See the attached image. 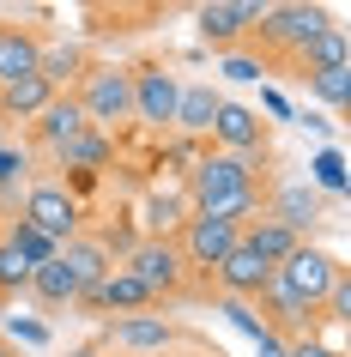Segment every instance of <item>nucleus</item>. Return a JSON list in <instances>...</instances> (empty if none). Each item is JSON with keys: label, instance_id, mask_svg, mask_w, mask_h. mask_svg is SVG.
Here are the masks:
<instances>
[{"label": "nucleus", "instance_id": "1", "mask_svg": "<svg viewBox=\"0 0 351 357\" xmlns=\"http://www.w3.org/2000/svg\"><path fill=\"white\" fill-rule=\"evenodd\" d=\"M339 273H345V266L333 261V255H321V248H309V243H303L297 255H285V261L273 266V284H278V291H291V297L303 303V309H321Z\"/></svg>", "mask_w": 351, "mask_h": 357}, {"label": "nucleus", "instance_id": "2", "mask_svg": "<svg viewBox=\"0 0 351 357\" xmlns=\"http://www.w3.org/2000/svg\"><path fill=\"white\" fill-rule=\"evenodd\" d=\"M73 103L85 109V121H91L97 133L110 128V121H128L133 115V73H121V67H91V73H85V91H79Z\"/></svg>", "mask_w": 351, "mask_h": 357}, {"label": "nucleus", "instance_id": "3", "mask_svg": "<svg viewBox=\"0 0 351 357\" xmlns=\"http://www.w3.org/2000/svg\"><path fill=\"white\" fill-rule=\"evenodd\" d=\"M260 43L273 49H309L321 31H327V13L321 6H260Z\"/></svg>", "mask_w": 351, "mask_h": 357}, {"label": "nucleus", "instance_id": "4", "mask_svg": "<svg viewBox=\"0 0 351 357\" xmlns=\"http://www.w3.org/2000/svg\"><path fill=\"white\" fill-rule=\"evenodd\" d=\"M121 266L146 284V297H176V291H182V273H188V266H182V248H176V243H140Z\"/></svg>", "mask_w": 351, "mask_h": 357}, {"label": "nucleus", "instance_id": "5", "mask_svg": "<svg viewBox=\"0 0 351 357\" xmlns=\"http://www.w3.org/2000/svg\"><path fill=\"white\" fill-rule=\"evenodd\" d=\"M230 188H255L248 158H230V151H206V158H194V169H188V200H194V206H206L212 194H230Z\"/></svg>", "mask_w": 351, "mask_h": 357}, {"label": "nucleus", "instance_id": "6", "mask_svg": "<svg viewBox=\"0 0 351 357\" xmlns=\"http://www.w3.org/2000/svg\"><path fill=\"white\" fill-rule=\"evenodd\" d=\"M24 225H37L49 243L67 248L79 236V200L67 188H49V182H43V188H31V200H24Z\"/></svg>", "mask_w": 351, "mask_h": 357}, {"label": "nucleus", "instance_id": "7", "mask_svg": "<svg viewBox=\"0 0 351 357\" xmlns=\"http://www.w3.org/2000/svg\"><path fill=\"white\" fill-rule=\"evenodd\" d=\"M212 139H218V151H230V158H255L260 146H267V121H260L248 103H218V115H212Z\"/></svg>", "mask_w": 351, "mask_h": 357}, {"label": "nucleus", "instance_id": "8", "mask_svg": "<svg viewBox=\"0 0 351 357\" xmlns=\"http://www.w3.org/2000/svg\"><path fill=\"white\" fill-rule=\"evenodd\" d=\"M237 243H242V230H237V225H218V218H200V212H194L176 248H182V266H206V273H212V266H218Z\"/></svg>", "mask_w": 351, "mask_h": 357}, {"label": "nucleus", "instance_id": "9", "mask_svg": "<svg viewBox=\"0 0 351 357\" xmlns=\"http://www.w3.org/2000/svg\"><path fill=\"white\" fill-rule=\"evenodd\" d=\"M194 24H200V37L212 43V49H230L242 31L260 24V0H212V6L194 13Z\"/></svg>", "mask_w": 351, "mask_h": 357}, {"label": "nucleus", "instance_id": "10", "mask_svg": "<svg viewBox=\"0 0 351 357\" xmlns=\"http://www.w3.org/2000/svg\"><path fill=\"white\" fill-rule=\"evenodd\" d=\"M212 273H218V284H224V297H237V303L260 297V291H267V284H273V266L260 261V255H255V248H248V243H237V248H230V255H224L218 266H212Z\"/></svg>", "mask_w": 351, "mask_h": 357}, {"label": "nucleus", "instance_id": "11", "mask_svg": "<svg viewBox=\"0 0 351 357\" xmlns=\"http://www.w3.org/2000/svg\"><path fill=\"white\" fill-rule=\"evenodd\" d=\"M176 73H164V67H140L133 73V115L140 121H151V128H164V121H176Z\"/></svg>", "mask_w": 351, "mask_h": 357}, {"label": "nucleus", "instance_id": "12", "mask_svg": "<svg viewBox=\"0 0 351 357\" xmlns=\"http://www.w3.org/2000/svg\"><path fill=\"white\" fill-rule=\"evenodd\" d=\"M79 303H85V309H121V315H140V303H151V297H146V284L133 279L128 266H110Z\"/></svg>", "mask_w": 351, "mask_h": 357}, {"label": "nucleus", "instance_id": "13", "mask_svg": "<svg viewBox=\"0 0 351 357\" xmlns=\"http://www.w3.org/2000/svg\"><path fill=\"white\" fill-rule=\"evenodd\" d=\"M267 218H278L285 230H297V236H303V230L321 218V194H315L309 182H285V188L273 194V212H267Z\"/></svg>", "mask_w": 351, "mask_h": 357}, {"label": "nucleus", "instance_id": "14", "mask_svg": "<svg viewBox=\"0 0 351 357\" xmlns=\"http://www.w3.org/2000/svg\"><path fill=\"white\" fill-rule=\"evenodd\" d=\"M55 97L61 91L49 85V79L31 73V79H19V85H0V115H6V121H24V115H43Z\"/></svg>", "mask_w": 351, "mask_h": 357}, {"label": "nucleus", "instance_id": "15", "mask_svg": "<svg viewBox=\"0 0 351 357\" xmlns=\"http://www.w3.org/2000/svg\"><path fill=\"white\" fill-rule=\"evenodd\" d=\"M110 345H121V351H164L170 345V321L164 315H121L110 327Z\"/></svg>", "mask_w": 351, "mask_h": 357}, {"label": "nucleus", "instance_id": "16", "mask_svg": "<svg viewBox=\"0 0 351 357\" xmlns=\"http://www.w3.org/2000/svg\"><path fill=\"white\" fill-rule=\"evenodd\" d=\"M61 266H67V273H73L79 279V297H85V291H91L97 279H103V273H110V255H103V243H97V236H73V243L61 248Z\"/></svg>", "mask_w": 351, "mask_h": 357}, {"label": "nucleus", "instance_id": "17", "mask_svg": "<svg viewBox=\"0 0 351 357\" xmlns=\"http://www.w3.org/2000/svg\"><path fill=\"white\" fill-rule=\"evenodd\" d=\"M24 291H37L43 309H67V303H79V279L61 266V255H55V261H43V266H31V284H24Z\"/></svg>", "mask_w": 351, "mask_h": 357}, {"label": "nucleus", "instance_id": "18", "mask_svg": "<svg viewBox=\"0 0 351 357\" xmlns=\"http://www.w3.org/2000/svg\"><path fill=\"white\" fill-rule=\"evenodd\" d=\"M43 61V43L24 37V31H0V85H19V79L37 73Z\"/></svg>", "mask_w": 351, "mask_h": 357}, {"label": "nucleus", "instance_id": "19", "mask_svg": "<svg viewBox=\"0 0 351 357\" xmlns=\"http://www.w3.org/2000/svg\"><path fill=\"white\" fill-rule=\"evenodd\" d=\"M85 128H91V121H85V109H79L73 97H55V103L37 115V139H43V146H55V151L67 146L73 133H85Z\"/></svg>", "mask_w": 351, "mask_h": 357}, {"label": "nucleus", "instance_id": "20", "mask_svg": "<svg viewBox=\"0 0 351 357\" xmlns=\"http://www.w3.org/2000/svg\"><path fill=\"white\" fill-rule=\"evenodd\" d=\"M218 103L224 97L212 91V85H182V91H176V128L182 133H206L212 115H218Z\"/></svg>", "mask_w": 351, "mask_h": 357}, {"label": "nucleus", "instance_id": "21", "mask_svg": "<svg viewBox=\"0 0 351 357\" xmlns=\"http://www.w3.org/2000/svg\"><path fill=\"white\" fill-rule=\"evenodd\" d=\"M242 243L255 248V255H260L267 266H278L285 255H297V248H303V236H297V230H285L278 218H260L255 230H242Z\"/></svg>", "mask_w": 351, "mask_h": 357}, {"label": "nucleus", "instance_id": "22", "mask_svg": "<svg viewBox=\"0 0 351 357\" xmlns=\"http://www.w3.org/2000/svg\"><path fill=\"white\" fill-rule=\"evenodd\" d=\"M260 297H267V315H260V321H267L273 333H303V327L315 321V309H303V303H297L291 291H278V284H267Z\"/></svg>", "mask_w": 351, "mask_h": 357}, {"label": "nucleus", "instance_id": "23", "mask_svg": "<svg viewBox=\"0 0 351 357\" xmlns=\"http://www.w3.org/2000/svg\"><path fill=\"white\" fill-rule=\"evenodd\" d=\"M140 212H146V230H151L146 243H170V230H176V225H188V218H182V212H188V200H182V194H164V188H158V194H146V206H140Z\"/></svg>", "mask_w": 351, "mask_h": 357}, {"label": "nucleus", "instance_id": "24", "mask_svg": "<svg viewBox=\"0 0 351 357\" xmlns=\"http://www.w3.org/2000/svg\"><path fill=\"white\" fill-rule=\"evenodd\" d=\"M200 212V218H218V225H248V218H255L260 212V194L255 188H230V194H212V200H206V206H194Z\"/></svg>", "mask_w": 351, "mask_h": 357}, {"label": "nucleus", "instance_id": "25", "mask_svg": "<svg viewBox=\"0 0 351 357\" xmlns=\"http://www.w3.org/2000/svg\"><path fill=\"white\" fill-rule=\"evenodd\" d=\"M55 158H61L67 169H103V164H110V139H103L97 128H85V133H73Z\"/></svg>", "mask_w": 351, "mask_h": 357}, {"label": "nucleus", "instance_id": "26", "mask_svg": "<svg viewBox=\"0 0 351 357\" xmlns=\"http://www.w3.org/2000/svg\"><path fill=\"white\" fill-rule=\"evenodd\" d=\"M303 67H309V73H333V67H351V61H345V31H339V24H327V31H321L309 49H303Z\"/></svg>", "mask_w": 351, "mask_h": 357}, {"label": "nucleus", "instance_id": "27", "mask_svg": "<svg viewBox=\"0 0 351 357\" xmlns=\"http://www.w3.org/2000/svg\"><path fill=\"white\" fill-rule=\"evenodd\" d=\"M37 73L49 79V85H61V79H73V73H85V49H79V43H55V49H43Z\"/></svg>", "mask_w": 351, "mask_h": 357}, {"label": "nucleus", "instance_id": "28", "mask_svg": "<svg viewBox=\"0 0 351 357\" xmlns=\"http://www.w3.org/2000/svg\"><path fill=\"white\" fill-rule=\"evenodd\" d=\"M309 79V97L327 103V109H345L351 103V67H333V73H303Z\"/></svg>", "mask_w": 351, "mask_h": 357}, {"label": "nucleus", "instance_id": "29", "mask_svg": "<svg viewBox=\"0 0 351 357\" xmlns=\"http://www.w3.org/2000/svg\"><path fill=\"white\" fill-rule=\"evenodd\" d=\"M6 243L19 248V255H24L31 266H43V261H55V255H61V243H49V236H43L37 225H24V218L13 225V236H6Z\"/></svg>", "mask_w": 351, "mask_h": 357}, {"label": "nucleus", "instance_id": "30", "mask_svg": "<svg viewBox=\"0 0 351 357\" xmlns=\"http://www.w3.org/2000/svg\"><path fill=\"white\" fill-rule=\"evenodd\" d=\"M309 169H315V182H309L315 194H339V188H345V158H339V146H327Z\"/></svg>", "mask_w": 351, "mask_h": 357}, {"label": "nucleus", "instance_id": "31", "mask_svg": "<svg viewBox=\"0 0 351 357\" xmlns=\"http://www.w3.org/2000/svg\"><path fill=\"white\" fill-rule=\"evenodd\" d=\"M31 284V261L13 243H0V291H24Z\"/></svg>", "mask_w": 351, "mask_h": 357}, {"label": "nucleus", "instance_id": "32", "mask_svg": "<svg viewBox=\"0 0 351 357\" xmlns=\"http://www.w3.org/2000/svg\"><path fill=\"white\" fill-rule=\"evenodd\" d=\"M218 315H230V327H237V333H248V339L273 333V327H267V321H260L255 309H248V303H237V297H224V303H218Z\"/></svg>", "mask_w": 351, "mask_h": 357}, {"label": "nucleus", "instance_id": "33", "mask_svg": "<svg viewBox=\"0 0 351 357\" xmlns=\"http://www.w3.org/2000/svg\"><path fill=\"white\" fill-rule=\"evenodd\" d=\"M6 333L24 339V345H49V327H43V321H19V315H13V321H6Z\"/></svg>", "mask_w": 351, "mask_h": 357}, {"label": "nucleus", "instance_id": "34", "mask_svg": "<svg viewBox=\"0 0 351 357\" xmlns=\"http://www.w3.org/2000/svg\"><path fill=\"white\" fill-rule=\"evenodd\" d=\"M327 315H333V321L351 315V284H345V273H339V279H333V291H327Z\"/></svg>", "mask_w": 351, "mask_h": 357}, {"label": "nucleus", "instance_id": "35", "mask_svg": "<svg viewBox=\"0 0 351 357\" xmlns=\"http://www.w3.org/2000/svg\"><path fill=\"white\" fill-rule=\"evenodd\" d=\"M224 73H230V79H260V61H248V55H230V61H224Z\"/></svg>", "mask_w": 351, "mask_h": 357}, {"label": "nucleus", "instance_id": "36", "mask_svg": "<svg viewBox=\"0 0 351 357\" xmlns=\"http://www.w3.org/2000/svg\"><path fill=\"white\" fill-rule=\"evenodd\" d=\"M255 351H260V357H291V345H285L278 333H260V339H255Z\"/></svg>", "mask_w": 351, "mask_h": 357}, {"label": "nucleus", "instance_id": "37", "mask_svg": "<svg viewBox=\"0 0 351 357\" xmlns=\"http://www.w3.org/2000/svg\"><path fill=\"white\" fill-rule=\"evenodd\" d=\"M291 357H339L333 345H315V339H303V345H291Z\"/></svg>", "mask_w": 351, "mask_h": 357}, {"label": "nucleus", "instance_id": "38", "mask_svg": "<svg viewBox=\"0 0 351 357\" xmlns=\"http://www.w3.org/2000/svg\"><path fill=\"white\" fill-rule=\"evenodd\" d=\"M19 169H24V164H19V158H13V151H0V188H6V182H13Z\"/></svg>", "mask_w": 351, "mask_h": 357}, {"label": "nucleus", "instance_id": "39", "mask_svg": "<svg viewBox=\"0 0 351 357\" xmlns=\"http://www.w3.org/2000/svg\"><path fill=\"white\" fill-rule=\"evenodd\" d=\"M67 357H97V351H91V345H79V351H67Z\"/></svg>", "mask_w": 351, "mask_h": 357}, {"label": "nucleus", "instance_id": "40", "mask_svg": "<svg viewBox=\"0 0 351 357\" xmlns=\"http://www.w3.org/2000/svg\"><path fill=\"white\" fill-rule=\"evenodd\" d=\"M0 357H19V351H13V345H6V339H0Z\"/></svg>", "mask_w": 351, "mask_h": 357}]
</instances>
